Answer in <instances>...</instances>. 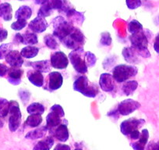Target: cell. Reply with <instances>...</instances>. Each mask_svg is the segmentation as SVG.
Instances as JSON below:
<instances>
[{
	"instance_id": "1",
	"label": "cell",
	"mask_w": 159,
	"mask_h": 150,
	"mask_svg": "<svg viewBox=\"0 0 159 150\" xmlns=\"http://www.w3.org/2000/svg\"><path fill=\"white\" fill-rule=\"evenodd\" d=\"M73 90L81 93L83 96L89 98H94L99 93L98 85L91 82L85 75L80 76L73 85Z\"/></svg>"
},
{
	"instance_id": "2",
	"label": "cell",
	"mask_w": 159,
	"mask_h": 150,
	"mask_svg": "<svg viewBox=\"0 0 159 150\" xmlns=\"http://www.w3.org/2000/svg\"><path fill=\"white\" fill-rule=\"evenodd\" d=\"M148 30H143L137 31L134 34H131L129 39L131 42V46L134 47L139 54V56L143 58H148L151 56L150 52L148 49Z\"/></svg>"
},
{
	"instance_id": "3",
	"label": "cell",
	"mask_w": 159,
	"mask_h": 150,
	"mask_svg": "<svg viewBox=\"0 0 159 150\" xmlns=\"http://www.w3.org/2000/svg\"><path fill=\"white\" fill-rule=\"evenodd\" d=\"M85 36L78 27H75L73 31L64 38L61 42L67 49L72 50H83L85 44Z\"/></svg>"
},
{
	"instance_id": "4",
	"label": "cell",
	"mask_w": 159,
	"mask_h": 150,
	"mask_svg": "<svg viewBox=\"0 0 159 150\" xmlns=\"http://www.w3.org/2000/svg\"><path fill=\"white\" fill-rule=\"evenodd\" d=\"M52 35L60 42L67 35H70L75 27V26L72 24L68 20L62 16H58L54 18L52 21Z\"/></svg>"
},
{
	"instance_id": "5",
	"label": "cell",
	"mask_w": 159,
	"mask_h": 150,
	"mask_svg": "<svg viewBox=\"0 0 159 150\" xmlns=\"http://www.w3.org/2000/svg\"><path fill=\"white\" fill-rule=\"evenodd\" d=\"M138 73V69L132 65L119 64L112 70V77L117 83H123L135 77Z\"/></svg>"
},
{
	"instance_id": "6",
	"label": "cell",
	"mask_w": 159,
	"mask_h": 150,
	"mask_svg": "<svg viewBox=\"0 0 159 150\" xmlns=\"http://www.w3.org/2000/svg\"><path fill=\"white\" fill-rule=\"evenodd\" d=\"M9 129L12 132H15L21 124V114L19 103L16 101H10V111H9Z\"/></svg>"
},
{
	"instance_id": "7",
	"label": "cell",
	"mask_w": 159,
	"mask_h": 150,
	"mask_svg": "<svg viewBox=\"0 0 159 150\" xmlns=\"http://www.w3.org/2000/svg\"><path fill=\"white\" fill-rule=\"evenodd\" d=\"M84 53L83 50H73L69 54V59L73 65V68L80 73H86L88 72V66L85 63Z\"/></svg>"
},
{
	"instance_id": "8",
	"label": "cell",
	"mask_w": 159,
	"mask_h": 150,
	"mask_svg": "<svg viewBox=\"0 0 159 150\" xmlns=\"http://www.w3.org/2000/svg\"><path fill=\"white\" fill-rule=\"evenodd\" d=\"M62 83H63V77L59 72H51L47 76L45 81L44 82V89L52 92V91L60 88L62 87Z\"/></svg>"
},
{
	"instance_id": "9",
	"label": "cell",
	"mask_w": 159,
	"mask_h": 150,
	"mask_svg": "<svg viewBox=\"0 0 159 150\" xmlns=\"http://www.w3.org/2000/svg\"><path fill=\"white\" fill-rule=\"evenodd\" d=\"M145 124V120L143 119L129 118L128 120H123L120 125V130L122 134L124 135H129L134 131L138 130Z\"/></svg>"
},
{
	"instance_id": "10",
	"label": "cell",
	"mask_w": 159,
	"mask_h": 150,
	"mask_svg": "<svg viewBox=\"0 0 159 150\" xmlns=\"http://www.w3.org/2000/svg\"><path fill=\"white\" fill-rule=\"evenodd\" d=\"M52 67L58 70L66 69L69 65V58L66 55L61 51L54 52L51 54L50 57Z\"/></svg>"
},
{
	"instance_id": "11",
	"label": "cell",
	"mask_w": 159,
	"mask_h": 150,
	"mask_svg": "<svg viewBox=\"0 0 159 150\" xmlns=\"http://www.w3.org/2000/svg\"><path fill=\"white\" fill-rule=\"evenodd\" d=\"M140 107V103L134 99H125L118 105L117 111L123 116H127Z\"/></svg>"
},
{
	"instance_id": "12",
	"label": "cell",
	"mask_w": 159,
	"mask_h": 150,
	"mask_svg": "<svg viewBox=\"0 0 159 150\" xmlns=\"http://www.w3.org/2000/svg\"><path fill=\"white\" fill-rule=\"evenodd\" d=\"M116 81L112 77V74L108 73H104L101 75L99 80V86L102 91L105 92H111L116 88Z\"/></svg>"
},
{
	"instance_id": "13",
	"label": "cell",
	"mask_w": 159,
	"mask_h": 150,
	"mask_svg": "<svg viewBox=\"0 0 159 150\" xmlns=\"http://www.w3.org/2000/svg\"><path fill=\"white\" fill-rule=\"evenodd\" d=\"M48 27V22L44 17L41 16H37L34 20H32L28 24V27L31 31L34 32L36 34L42 33L45 31Z\"/></svg>"
},
{
	"instance_id": "14",
	"label": "cell",
	"mask_w": 159,
	"mask_h": 150,
	"mask_svg": "<svg viewBox=\"0 0 159 150\" xmlns=\"http://www.w3.org/2000/svg\"><path fill=\"white\" fill-rule=\"evenodd\" d=\"M24 75V70L21 67H10L7 73V80L13 85H18L21 83V78Z\"/></svg>"
},
{
	"instance_id": "15",
	"label": "cell",
	"mask_w": 159,
	"mask_h": 150,
	"mask_svg": "<svg viewBox=\"0 0 159 150\" xmlns=\"http://www.w3.org/2000/svg\"><path fill=\"white\" fill-rule=\"evenodd\" d=\"M6 61L10 67H21L24 63L23 56H21L20 52L17 50H12L9 54L6 56Z\"/></svg>"
},
{
	"instance_id": "16",
	"label": "cell",
	"mask_w": 159,
	"mask_h": 150,
	"mask_svg": "<svg viewBox=\"0 0 159 150\" xmlns=\"http://www.w3.org/2000/svg\"><path fill=\"white\" fill-rule=\"evenodd\" d=\"M67 124L62 123L50 132L52 134L53 137L56 138L61 142H65L69 139L70 134H69V129L67 128Z\"/></svg>"
},
{
	"instance_id": "17",
	"label": "cell",
	"mask_w": 159,
	"mask_h": 150,
	"mask_svg": "<svg viewBox=\"0 0 159 150\" xmlns=\"http://www.w3.org/2000/svg\"><path fill=\"white\" fill-rule=\"evenodd\" d=\"M67 20L71 23L72 24H76V25H81L84 21V15L81 12H78L75 10L73 7L70 8L68 11L66 13Z\"/></svg>"
},
{
	"instance_id": "18",
	"label": "cell",
	"mask_w": 159,
	"mask_h": 150,
	"mask_svg": "<svg viewBox=\"0 0 159 150\" xmlns=\"http://www.w3.org/2000/svg\"><path fill=\"white\" fill-rule=\"evenodd\" d=\"M27 67H31L34 70H38L41 73H48L51 70V62L48 59L35 61V62H27Z\"/></svg>"
},
{
	"instance_id": "19",
	"label": "cell",
	"mask_w": 159,
	"mask_h": 150,
	"mask_svg": "<svg viewBox=\"0 0 159 150\" xmlns=\"http://www.w3.org/2000/svg\"><path fill=\"white\" fill-rule=\"evenodd\" d=\"M27 77L28 78L29 82L34 85V86L37 87H42L44 85V82H45V78L44 76L42 75V73L35 70L34 69L29 70L27 71Z\"/></svg>"
},
{
	"instance_id": "20",
	"label": "cell",
	"mask_w": 159,
	"mask_h": 150,
	"mask_svg": "<svg viewBox=\"0 0 159 150\" xmlns=\"http://www.w3.org/2000/svg\"><path fill=\"white\" fill-rule=\"evenodd\" d=\"M125 60L129 63H138L140 62L139 54L133 46L125 47L122 52Z\"/></svg>"
},
{
	"instance_id": "21",
	"label": "cell",
	"mask_w": 159,
	"mask_h": 150,
	"mask_svg": "<svg viewBox=\"0 0 159 150\" xmlns=\"http://www.w3.org/2000/svg\"><path fill=\"white\" fill-rule=\"evenodd\" d=\"M61 118L62 117L59 114H56L52 111H50V113L46 117V127L49 132H51L56 127H58L62 123V120Z\"/></svg>"
},
{
	"instance_id": "22",
	"label": "cell",
	"mask_w": 159,
	"mask_h": 150,
	"mask_svg": "<svg viewBox=\"0 0 159 150\" xmlns=\"http://www.w3.org/2000/svg\"><path fill=\"white\" fill-rule=\"evenodd\" d=\"M54 145V138L52 136H47L39 141L34 147L33 150H50Z\"/></svg>"
},
{
	"instance_id": "23",
	"label": "cell",
	"mask_w": 159,
	"mask_h": 150,
	"mask_svg": "<svg viewBox=\"0 0 159 150\" xmlns=\"http://www.w3.org/2000/svg\"><path fill=\"white\" fill-rule=\"evenodd\" d=\"M47 131H48L46 126L38 127V128H36V129L33 130V131L27 133V134L25 135V138L27 139H31V140L42 138L45 136Z\"/></svg>"
},
{
	"instance_id": "24",
	"label": "cell",
	"mask_w": 159,
	"mask_h": 150,
	"mask_svg": "<svg viewBox=\"0 0 159 150\" xmlns=\"http://www.w3.org/2000/svg\"><path fill=\"white\" fill-rule=\"evenodd\" d=\"M13 9L9 2L0 4V17L5 21H10L13 17Z\"/></svg>"
},
{
	"instance_id": "25",
	"label": "cell",
	"mask_w": 159,
	"mask_h": 150,
	"mask_svg": "<svg viewBox=\"0 0 159 150\" xmlns=\"http://www.w3.org/2000/svg\"><path fill=\"white\" fill-rule=\"evenodd\" d=\"M32 16V9L28 6H22L16 10L15 17L16 20H25L27 21Z\"/></svg>"
},
{
	"instance_id": "26",
	"label": "cell",
	"mask_w": 159,
	"mask_h": 150,
	"mask_svg": "<svg viewBox=\"0 0 159 150\" xmlns=\"http://www.w3.org/2000/svg\"><path fill=\"white\" fill-rule=\"evenodd\" d=\"M137 87H138V82L137 81H126L123 82V85H122V91L126 96H130L134 94Z\"/></svg>"
},
{
	"instance_id": "27",
	"label": "cell",
	"mask_w": 159,
	"mask_h": 150,
	"mask_svg": "<svg viewBox=\"0 0 159 150\" xmlns=\"http://www.w3.org/2000/svg\"><path fill=\"white\" fill-rule=\"evenodd\" d=\"M38 42V35L34 32L27 31L24 34H22V42H21V44H24V45H34Z\"/></svg>"
},
{
	"instance_id": "28",
	"label": "cell",
	"mask_w": 159,
	"mask_h": 150,
	"mask_svg": "<svg viewBox=\"0 0 159 150\" xmlns=\"http://www.w3.org/2000/svg\"><path fill=\"white\" fill-rule=\"evenodd\" d=\"M39 53V48L34 46V45H27L21 49L20 54L23 58L26 59H31L35 57Z\"/></svg>"
},
{
	"instance_id": "29",
	"label": "cell",
	"mask_w": 159,
	"mask_h": 150,
	"mask_svg": "<svg viewBox=\"0 0 159 150\" xmlns=\"http://www.w3.org/2000/svg\"><path fill=\"white\" fill-rule=\"evenodd\" d=\"M42 122V115L39 114H30L24 124L28 128H38Z\"/></svg>"
},
{
	"instance_id": "30",
	"label": "cell",
	"mask_w": 159,
	"mask_h": 150,
	"mask_svg": "<svg viewBox=\"0 0 159 150\" xmlns=\"http://www.w3.org/2000/svg\"><path fill=\"white\" fill-rule=\"evenodd\" d=\"M44 42H45V45L48 47L50 49L56 50L59 49V44L58 42V39L56 38L53 35L48 34L44 37Z\"/></svg>"
},
{
	"instance_id": "31",
	"label": "cell",
	"mask_w": 159,
	"mask_h": 150,
	"mask_svg": "<svg viewBox=\"0 0 159 150\" xmlns=\"http://www.w3.org/2000/svg\"><path fill=\"white\" fill-rule=\"evenodd\" d=\"M45 106L39 102H33L27 106V111L29 114H39L42 115L45 113Z\"/></svg>"
},
{
	"instance_id": "32",
	"label": "cell",
	"mask_w": 159,
	"mask_h": 150,
	"mask_svg": "<svg viewBox=\"0 0 159 150\" xmlns=\"http://www.w3.org/2000/svg\"><path fill=\"white\" fill-rule=\"evenodd\" d=\"M10 111V101L4 98H0V117L6 118Z\"/></svg>"
},
{
	"instance_id": "33",
	"label": "cell",
	"mask_w": 159,
	"mask_h": 150,
	"mask_svg": "<svg viewBox=\"0 0 159 150\" xmlns=\"http://www.w3.org/2000/svg\"><path fill=\"white\" fill-rule=\"evenodd\" d=\"M53 10L49 7V5L47 3L43 4L41 6L40 9L38 11V16H41V17H47L52 14Z\"/></svg>"
},
{
	"instance_id": "34",
	"label": "cell",
	"mask_w": 159,
	"mask_h": 150,
	"mask_svg": "<svg viewBox=\"0 0 159 150\" xmlns=\"http://www.w3.org/2000/svg\"><path fill=\"white\" fill-rule=\"evenodd\" d=\"M127 29L129 33L134 34L136 32L143 30V26H142V24L138 21H137V20H133V21H131L128 24Z\"/></svg>"
},
{
	"instance_id": "35",
	"label": "cell",
	"mask_w": 159,
	"mask_h": 150,
	"mask_svg": "<svg viewBox=\"0 0 159 150\" xmlns=\"http://www.w3.org/2000/svg\"><path fill=\"white\" fill-rule=\"evenodd\" d=\"M84 59L88 67H93L96 64L97 62V58L94 53L91 52H85L84 53Z\"/></svg>"
},
{
	"instance_id": "36",
	"label": "cell",
	"mask_w": 159,
	"mask_h": 150,
	"mask_svg": "<svg viewBox=\"0 0 159 150\" xmlns=\"http://www.w3.org/2000/svg\"><path fill=\"white\" fill-rule=\"evenodd\" d=\"M13 50V45L11 43H4L0 45V59H5L10 52Z\"/></svg>"
},
{
	"instance_id": "37",
	"label": "cell",
	"mask_w": 159,
	"mask_h": 150,
	"mask_svg": "<svg viewBox=\"0 0 159 150\" xmlns=\"http://www.w3.org/2000/svg\"><path fill=\"white\" fill-rule=\"evenodd\" d=\"M63 2L64 0H48L46 3L48 4L53 10H56L60 12L62 7H63Z\"/></svg>"
},
{
	"instance_id": "38",
	"label": "cell",
	"mask_w": 159,
	"mask_h": 150,
	"mask_svg": "<svg viewBox=\"0 0 159 150\" xmlns=\"http://www.w3.org/2000/svg\"><path fill=\"white\" fill-rule=\"evenodd\" d=\"M27 25V21L25 20H16L15 22L11 24V28L13 30L19 31V30L24 29Z\"/></svg>"
},
{
	"instance_id": "39",
	"label": "cell",
	"mask_w": 159,
	"mask_h": 150,
	"mask_svg": "<svg viewBox=\"0 0 159 150\" xmlns=\"http://www.w3.org/2000/svg\"><path fill=\"white\" fill-rule=\"evenodd\" d=\"M100 43L104 46H109L111 44V35L108 32H104L102 34L101 36Z\"/></svg>"
},
{
	"instance_id": "40",
	"label": "cell",
	"mask_w": 159,
	"mask_h": 150,
	"mask_svg": "<svg viewBox=\"0 0 159 150\" xmlns=\"http://www.w3.org/2000/svg\"><path fill=\"white\" fill-rule=\"evenodd\" d=\"M126 3L129 10H136L141 7V0H126Z\"/></svg>"
},
{
	"instance_id": "41",
	"label": "cell",
	"mask_w": 159,
	"mask_h": 150,
	"mask_svg": "<svg viewBox=\"0 0 159 150\" xmlns=\"http://www.w3.org/2000/svg\"><path fill=\"white\" fill-rule=\"evenodd\" d=\"M148 138H149V132L147 129L142 130V131L140 132V138L138 139V142H140L143 145H146L148 144Z\"/></svg>"
},
{
	"instance_id": "42",
	"label": "cell",
	"mask_w": 159,
	"mask_h": 150,
	"mask_svg": "<svg viewBox=\"0 0 159 150\" xmlns=\"http://www.w3.org/2000/svg\"><path fill=\"white\" fill-rule=\"evenodd\" d=\"M19 96L20 98L21 101L23 102V103L26 104L28 102L29 99H30V93L26 89H20L19 91Z\"/></svg>"
},
{
	"instance_id": "43",
	"label": "cell",
	"mask_w": 159,
	"mask_h": 150,
	"mask_svg": "<svg viewBox=\"0 0 159 150\" xmlns=\"http://www.w3.org/2000/svg\"><path fill=\"white\" fill-rule=\"evenodd\" d=\"M50 111H52L56 114H59L61 117H63L65 116V112H64L63 108L60 105H58V104H55L50 109Z\"/></svg>"
},
{
	"instance_id": "44",
	"label": "cell",
	"mask_w": 159,
	"mask_h": 150,
	"mask_svg": "<svg viewBox=\"0 0 159 150\" xmlns=\"http://www.w3.org/2000/svg\"><path fill=\"white\" fill-rule=\"evenodd\" d=\"M146 150H159V142L152 141V142H149Z\"/></svg>"
},
{
	"instance_id": "45",
	"label": "cell",
	"mask_w": 159,
	"mask_h": 150,
	"mask_svg": "<svg viewBox=\"0 0 159 150\" xmlns=\"http://www.w3.org/2000/svg\"><path fill=\"white\" fill-rule=\"evenodd\" d=\"M9 67H7L6 64L0 63V77H5L6 75H7L8 73Z\"/></svg>"
},
{
	"instance_id": "46",
	"label": "cell",
	"mask_w": 159,
	"mask_h": 150,
	"mask_svg": "<svg viewBox=\"0 0 159 150\" xmlns=\"http://www.w3.org/2000/svg\"><path fill=\"white\" fill-rule=\"evenodd\" d=\"M7 36H8V31H7V30L0 27V42L5 41L7 39Z\"/></svg>"
},
{
	"instance_id": "47",
	"label": "cell",
	"mask_w": 159,
	"mask_h": 150,
	"mask_svg": "<svg viewBox=\"0 0 159 150\" xmlns=\"http://www.w3.org/2000/svg\"><path fill=\"white\" fill-rule=\"evenodd\" d=\"M131 146L134 148V150H145L146 145H143V144L139 142H134V143H131Z\"/></svg>"
},
{
	"instance_id": "48",
	"label": "cell",
	"mask_w": 159,
	"mask_h": 150,
	"mask_svg": "<svg viewBox=\"0 0 159 150\" xmlns=\"http://www.w3.org/2000/svg\"><path fill=\"white\" fill-rule=\"evenodd\" d=\"M54 150H71V148L70 145L65 144H57Z\"/></svg>"
},
{
	"instance_id": "49",
	"label": "cell",
	"mask_w": 159,
	"mask_h": 150,
	"mask_svg": "<svg viewBox=\"0 0 159 150\" xmlns=\"http://www.w3.org/2000/svg\"><path fill=\"white\" fill-rule=\"evenodd\" d=\"M13 42L16 45L21 44V42H22V34L16 33L14 36V39H13Z\"/></svg>"
},
{
	"instance_id": "50",
	"label": "cell",
	"mask_w": 159,
	"mask_h": 150,
	"mask_svg": "<svg viewBox=\"0 0 159 150\" xmlns=\"http://www.w3.org/2000/svg\"><path fill=\"white\" fill-rule=\"evenodd\" d=\"M140 132L139 131V130H136V131H134L132 133L129 134V137H130L131 139L133 140H138L139 138H140Z\"/></svg>"
},
{
	"instance_id": "51",
	"label": "cell",
	"mask_w": 159,
	"mask_h": 150,
	"mask_svg": "<svg viewBox=\"0 0 159 150\" xmlns=\"http://www.w3.org/2000/svg\"><path fill=\"white\" fill-rule=\"evenodd\" d=\"M154 49L155 52L159 54V33L156 35L155 39H154Z\"/></svg>"
},
{
	"instance_id": "52",
	"label": "cell",
	"mask_w": 159,
	"mask_h": 150,
	"mask_svg": "<svg viewBox=\"0 0 159 150\" xmlns=\"http://www.w3.org/2000/svg\"><path fill=\"white\" fill-rule=\"evenodd\" d=\"M48 2V0H34V2L37 5H43V4L46 3Z\"/></svg>"
},
{
	"instance_id": "53",
	"label": "cell",
	"mask_w": 159,
	"mask_h": 150,
	"mask_svg": "<svg viewBox=\"0 0 159 150\" xmlns=\"http://www.w3.org/2000/svg\"><path fill=\"white\" fill-rule=\"evenodd\" d=\"M3 126H4V123L3 121H2V118L0 117V129H1L2 128H3Z\"/></svg>"
},
{
	"instance_id": "54",
	"label": "cell",
	"mask_w": 159,
	"mask_h": 150,
	"mask_svg": "<svg viewBox=\"0 0 159 150\" xmlns=\"http://www.w3.org/2000/svg\"><path fill=\"white\" fill-rule=\"evenodd\" d=\"M74 150H82V149H80V148H76V149H74Z\"/></svg>"
},
{
	"instance_id": "55",
	"label": "cell",
	"mask_w": 159,
	"mask_h": 150,
	"mask_svg": "<svg viewBox=\"0 0 159 150\" xmlns=\"http://www.w3.org/2000/svg\"><path fill=\"white\" fill-rule=\"evenodd\" d=\"M19 1H27V0H19Z\"/></svg>"
}]
</instances>
